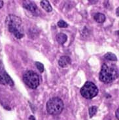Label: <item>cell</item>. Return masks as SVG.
Here are the masks:
<instances>
[{"label":"cell","instance_id":"cell-1","mask_svg":"<svg viewBox=\"0 0 119 120\" xmlns=\"http://www.w3.org/2000/svg\"><path fill=\"white\" fill-rule=\"evenodd\" d=\"M7 26L10 32L12 33L17 39H21L24 36V29L22 20L14 15H9L5 20Z\"/></svg>","mask_w":119,"mask_h":120},{"label":"cell","instance_id":"cell-2","mask_svg":"<svg viewBox=\"0 0 119 120\" xmlns=\"http://www.w3.org/2000/svg\"><path fill=\"white\" fill-rule=\"evenodd\" d=\"M118 77L116 69L113 66H109L107 64H103L100 72V79L105 83H110L115 81Z\"/></svg>","mask_w":119,"mask_h":120},{"label":"cell","instance_id":"cell-3","mask_svg":"<svg viewBox=\"0 0 119 120\" xmlns=\"http://www.w3.org/2000/svg\"><path fill=\"white\" fill-rule=\"evenodd\" d=\"M64 104L61 99L58 97L51 98L47 103V110L50 115H58L64 109Z\"/></svg>","mask_w":119,"mask_h":120},{"label":"cell","instance_id":"cell-4","mask_svg":"<svg viewBox=\"0 0 119 120\" xmlns=\"http://www.w3.org/2000/svg\"><path fill=\"white\" fill-rule=\"evenodd\" d=\"M80 94L87 99H92L98 94V89L94 83L87 81L80 89Z\"/></svg>","mask_w":119,"mask_h":120},{"label":"cell","instance_id":"cell-5","mask_svg":"<svg viewBox=\"0 0 119 120\" xmlns=\"http://www.w3.org/2000/svg\"><path fill=\"white\" fill-rule=\"evenodd\" d=\"M23 80L26 85L30 89H35L39 86V78L35 71L28 70L24 73L23 75Z\"/></svg>","mask_w":119,"mask_h":120},{"label":"cell","instance_id":"cell-6","mask_svg":"<svg viewBox=\"0 0 119 120\" xmlns=\"http://www.w3.org/2000/svg\"><path fill=\"white\" fill-rule=\"evenodd\" d=\"M23 7L26 9L28 10L33 15L38 16L39 15V10L38 9L36 5V3H33L31 1H24L23 2Z\"/></svg>","mask_w":119,"mask_h":120},{"label":"cell","instance_id":"cell-7","mask_svg":"<svg viewBox=\"0 0 119 120\" xmlns=\"http://www.w3.org/2000/svg\"><path fill=\"white\" fill-rule=\"evenodd\" d=\"M0 84L9 85L11 86L14 85L12 79L5 71L0 72Z\"/></svg>","mask_w":119,"mask_h":120},{"label":"cell","instance_id":"cell-8","mask_svg":"<svg viewBox=\"0 0 119 120\" xmlns=\"http://www.w3.org/2000/svg\"><path fill=\"white\" fill-rule=\"evenodd\" d=\"M71 59L68 56H62L58 60V64L61 68H65L71 64Z\"/></svg>","mask_w":119,"mask_h":120},{"label":"cell","instance_id":"cell-9","mask_svg":"<svg viewBox=\"0 0 119 120\" xmlns=\"http://www.w3.org/2000/svg\"><path fill=\"white\" fill-rule=\"evenodd\" d=\"M56 39L58 43L63 45L66 42V41L68 39V36L64 33H59L56 36Z\"/></svg>","mask_w":119,"mask_h":120},{"label":"cell","instance_id":"cell-10","mask_svg":"<svg viewBox=\"0 0 119 120\" xmlns=\"http://www.w3.org/2000/svg\"><path fill=\"white\" fill-rule=\"evenodd\" d=\"M94 19L97 23H103L105 21L106 17L102 13H97L94 15Z\"/></svg>","mask_w":119,"mask_h":120},{"label":"cell","instance_id":"cell-11","mask_svg":"<svg viewBox=\"0 0 119 120\" xmlns=\"http://www.w3.org/2000/svg\"><path fill=\"white\" fill-rule=\"evenodd\" d=\"M40 5L42 7V8L43 9H45L47 12H51L52 11V8L51 5L50 3L48 2V1H47V0H43V1H41V3H40Z\"/></svg>","mask_w":119,"mask_h":120},{"label":"cell","instance_id":"cell-12","mask_svg":"<svg viewBox=\"0 0 119 120\" xmlns=\"http://www.w3.org/2000/svg\"><path fill=\"white\" fill-rule=\"evenodd\" d=\"M105 59L109 60H111V61H115L116 60V56L115 54H113L112 52H107L105 54V55L104 56Z\"/></svg>","mask_w":119,"mask_h":120},{"label":"cell","instance_id":"cell-13","mask_svg":"<svg viewBox=\"0 0 119 120\" xmlns=\"http://www.w3.org/2000/svg\"><path fill=\"white\" fill-rule=\"evenodd\" d=\"M97 112V107L96 106H92L89 108V116L90 117H92L96 114Z\"/></svg>","mask_w":119,"mask_h":120},{"label":"cell","instance_id":"cell-14","mask_svg":"<svg viewBox=\"0 0 119 120\" xmlns=\"http://www.w3.org/2000/svg\"><path fill=\"white\" fill-rule=\"evenodd\" d=\"M36 67L37 68V69L39 70V71H40L41 73H43V72L44 71L45 68H44V66H43V64L42 63L39 62H36Z\"/></svg>","mask_w":119,"mask_h":120},{"label":"cell","instance_id":"cell-15","mask_svg":"<svg viewBox=\"0 0 119 120\" xmlns=\"http://www.w3.org/2000/svg\"><path fill=\"white\" fill-rule=\"evenodd\" d=\"M58 26L61 28H65L68 26V24L64 20H60L58 22Z\"/></svg>","mask_w":119,"mask_h":120},{"label":"cell","instance_id":"cell-16","mask_svg":"<svg viewBox=\"0 0 119 120\" xmlns=\"http://www.w3.org/2000/svg\"><path fill=\"white\" fill-rule=\"evenodd\" d=\"M116 118L119 120V109H117V110L116 112Z\"/></svg>","mask_w":119,"mask_h":120},{"label":"cell","instance_id":"cell-17","mask_svg":"<svg viewBox=\"0 0 119 120\" xmlns=\"http://www.w3.org/2000/svg\"><path fill=\"white\" fill-rule=\"evenodd\" d=\"M3 5V1H0V9H1V8H2Z\"/></svg>","mask_w":119,"mask_h":120},{"label":"cell","instance_id":"cell-18","mask_svg":"<svg viewBox=\"0 0 119 120\" xmlns=\"http://www.w3.org/2000/svg\"><path fill=\"white\" fill-rule=\"evenodd\" d=\"M29 120H36V119H35V117H33V116H31L29 117Z\"/></svg>","mask_w":119,"mask_h":120},{"label":"cell","instance_id":"cell-19","mask_svg":"<svg viewBox=\"0 0 119 120\" xmlns=\"http://www.w3.org/2000/svg\"><path fill=\"white\" fill-rule=\"evenodd\" d=\"M116 15H117V16H119V8L116 9Z\"/></svg>","mask_w":119,"mask_h":120}]
</instances>
